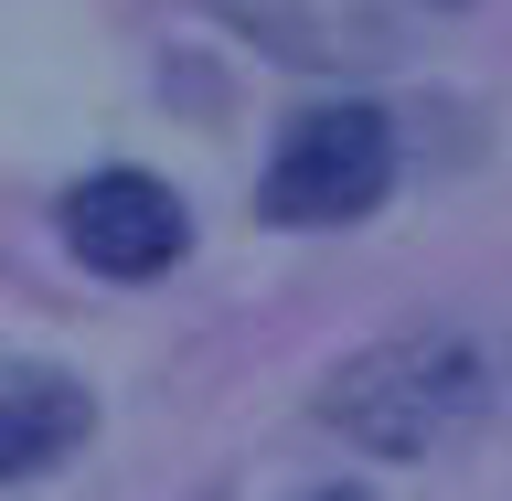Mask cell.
Returning a JSON list of instances; mask_svg holds the SVG:
<instances>
[{"label": "cell", "mask_w": 512, "mask_h": 501, "mask_svg": "<svg viewBox=\"0 0 512 501\" xmlns=\"http://www.w3.org/2000/svg\"><path fill=\"white\" fill-rule=\"evenodd\" d=\"M320 416L374 459H427L491 416V352L470 331H395L320 384Z\"/></svg>", "instance_id": "6da1fadb"}, {"label": "cell", "mask_w": 512, "mask_h": 501, "mask_svg": "<svg viewBox=\"0 0 512 501\" xmlns=\"http://www.w3.org/2000/svg\"><path fill=\"white\" fill-rule=\"evenodd\" d=\"M395 182V118L342 96V107H299L267 150V182H256V214L267 224H363Z\"/></svg>", "instance_id": "7a4b0ae2"}, {"label": "cell", "mask_w": 512, "mask_h": 501, "mask_svg": "<svg viewBox=\"0 0 512 501\" xmlns=\"http://www.w3.org/2000/svg\"><path fill=\"white\" fill-rule=\"evenodd\" d=\"M203 11H224L278 64H320V75H374L416 43V0H203Z\"/></svg>", "instance_id": "3957f363"}, {"label": "cell", "mask_w": 512, "mask_h": 501, "mask_svg": "<svg viewBox=\"0 0 512 501\" xmlns=\"http://www.w3.org/2000/svg\"><path fill=\"white\" fill-rule=\"evenodd\" d=\"M64 246L96 278H160V267H182L192 214H182V192L150 182V171H86L64 192Z\"/></svg>", "instance_id": "277c9868"}, {"label": "cell", "mask_w": 512, "mask_h": 501, "mask_svg": "<svg viewBox=\"0 0 512 501\" xmlns=\"http://www.w3.org/2000/svg\"><path fill=\"white\" fill-rule=\"evenodd\" d=\"M86 427H96V395L75 374H43V363L0 374V480H32L54 459H75Z\"/></svg>", "instance_id": "5b68a950"}, {"label": "cell", "mask_w": 512, "mask_h": 501, "mask_svg": "<svg viewBox=\"0 0 512 501\" xmlns=\"http://www.w3.org/2000/svg\"><path fill=\"white\" fill-rule=\"evenodd\" d=\"M310 501H363V491H352V480H331V491H310Z\"/></svg>", "instance_id": "8992f818"}, {"label": "cell", "mask_w": 512, "mask_h": 501, "mask_svg": "<svg viewBox=\"0 0 512 501\" xmlns=\"http://www.w3.org/2000/svg\"><path fill=\"white\" fill-rule=\"evenodd\" d=\"M438 11H459V0H438Z\"/></svg>", "instance_id": "52a82bcc"}]
</instances>
